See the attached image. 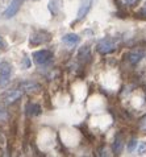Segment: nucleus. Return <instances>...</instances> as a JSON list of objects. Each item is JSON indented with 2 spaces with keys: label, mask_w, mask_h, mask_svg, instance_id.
<instances>
[{
  "label": "nucleus",
  "mask_w": 146,
  "mask_h": 157,
  "mask_svg": "<svg viewBox=\"0 0 146 157\" xmlns=\"http://www.w3.org/2000/svg\"><path fill=\"white\" fill-rule=\"evenodd\" d=\"M137 2H140V0H125V3L129 4V6H133V4H136Z\"/></svg>",
  "instance_id": "19"
},
{
  "label": "nucleus",
  "mask_w": 146,
  "mask_h": 157,
  "mask_svg": "<svg viewBox=\"0 0 146 157\" xmlns=\"http://www.w3.org/2000/svg\"><path fill=\"white\" fill-rule=\"evenodd\" d=\"M33 61L38 66H45L53 61V53L50 50H38L33 53Z\"/></svg>",
  "instance_id": "2"
},
{
  "label": "nucleus",
  "mask_w": 146,
  "mask_h": 157,
  "mask_svg": "<svg viewBox=\"0 0 146 157\" xmlns=\"http://www.w3.org/2000/svg\"><path fill=\"white\" fill-rule=\"evenodd\" d=\"M23 94L24 93L20 89L19 90H8L0 95V102L4 104H13L15 102H17V100L23 97Z\"/></svg>",
  "instance_id": "3"
},
{
  "label": "nucleus",
  "mask_w": 146,
  "mask_h": 157,
  "mask_svg": "<svg viewBox=\"0 0 146 157\" xmlns=\"http://www.w3.org/2000/svg\"><path fill=\"white\" fill-rule=\"evenodd\" d=\"M116 46H117V42H116L115 38L107 37V38H103V40H100L97 42L96 49H97L99 53H101V54H108L116 49Z\"/></svg>",
  "instance_id": "1"
},
{
  "label": "nucleus",
  "mask_w": 146,
  "mask_h": 157,
  "mask_svg": "<svg viewBox=\"0 0 146 157\" xmlns=\"http://www.w3.org/2000/svg\"><path fill=\"white\" fill-rule=\"evenodd\" d=\"M5 46H7L5 41L3 40V37H0V48H2V49H5Z\"/></svg>",
  "instance_id": "18"
},
{
  "label": "nucleus",
  "mask_w": 146,
  "mask_h": 157,
  "mask_svg": "<svg viewBox=\"0 0 146 157\" xmlns=\"http://www.w3.org/2000/svg\"><path fill=\"white\" fill-rule=\"evenodd\" d=\"M91 6H92V0H82L79 11H78V17H76V21H80V20L84 19L86 15H87L89 12V10H91Z\"/></svg>",
  "instance_id": "7"
},
{
  "label": "nucleus",
  "mask_w": 146,
  "mask_h": 157,
  "mask_svg": "<svg viewBox=\"0 0 146 157\" xmlns=\"http://www.w3.org/2000/svg\"><path fill=\"white\" fill-rule=\"evenodd\" d=\"M19 89L23 91V93H32V91H38L41 87H40V85L33 81H24L19 85Z\"/></svg>",
  "instance_id": "8"
},
{
  "label": "nucleus",
  "mask_w": 146,
  "mask_h": 157,
  "mask_svg": "<svg viewBox=\"0 0 146 157\" xmlns=\"http://www.w3.org/2000/svg\"><path fill=\"white\" fill-rule=\"evenodd\" d=\"M23 3H24V0H12L11 4L8 6V8L4 11L3 17H4V19H11V17H13L17 12L20 11Z\"/></svg>",
  "instance_id": "6"
},
{
  "label": "nucleus",
  "mask_w": 146,
  "mask_h": 157,
  "mask_svg": "<svg viewBox=\"0 0 146 157\" xmlns=\"http://www.w3.org/2000/svg\"><path fill=\"white\" fill-rule=\"evenodd\" d=\"M50 33L46 30H37L31 36V44L32 45H41V44L50 41Z\"/></svg>",
  "instance_id": "5"
},
{
  "label": "nucleus",
  "mask_w": 146,
  "mask_h": 157,
  "mask_svg": "<svg viewBox=\"0 0 146 157\" xmlns=\"http://www.w3.org/2000/svg\"><path fill=\"white\" fill-rule=\"evenodd\" d=\"M122 147H124V143H122V136L121 135H116L115 137V141H113V145H112V149L115 152V155H120L122 152Z\"/></svg>",
  "instance_id": "12"
},
{
  "label": "nucleus",
  "mask_w": 146,
  "mask_h": 157,
  "mask_svg": "<svg viewBox=\"0 0 146 157\" xmlns=\"http://www.w3.org/2000/svg\"><path fill=\"white\" fill-rule=\"evenodd\" d=\"M142 58H144V52H141V50H132L130 53L128 54V59H129V62L132 65L138 63Z\"/></svg>",
  "instance_id": "11"
},
{
  "label": "nucleus",
  "mask_w": 146,
  "mask_h": 157,
  "mask_svg": "<svg viewBox=\"0 0 146 157\" xmlns=\"http://www.w3.org/2000/svg\"><path fill=\"white\" fill-rule=\"evenodd\" d=\"M80 41V37L75 33H68L62 37V42H65L67 46H74Z\"/></svg>",
  "instance_id": "10"
},
{
  "label": "nucleus",
  "mask_w": 146,
  "mask_h": 157,
  "mask_svg": "<svg viewBox=\"0 0 146 157\" xmlns=\"http://www.w3.org/2000/svg\"><path fill=\"white\" fill-rule=\"evenodd\" d=\"M78 57L82 61H88L89 58H91V52H89V48L88 46L80 48V50H79V53H78Z\"/></svg>",
  "instance_id": "13"
},
{
  "label": "nucleus",
  "mask_w": 146,
  "mask_h": 157,
  "mask_svg": "<svg viewBox=\"0 0 146 157\" xmlns=\"http://www.w3.org/2000/svg\"><path fill=\"white\" fill-rule=\"evenodd\" d=\"M141 15H142L144 17H146V3H145V6L142 7V10H141Z\"/></svg>",
  "instance_id": "21"
},
{
  "label": "nucleus",
  "mask_w": 146,
  "mask_h": 157,
  "mask_svg": "<svg viewBox=\"0 0 146 157\" xmlns=\"http://www.w3.org/2000/svg\"><path fill=\"white\" fill-rule=\"evenodd\" d=\"M146 152V143H141L140 147H138V153L140 155H144Z\"/></svg>",
  "instance_id": "17"
},
{
  "label": "nucleus",
  "mask_w": 146,
  "mask_h": 157,
  "mask_svg": "<svg viewBox=\"0 0 146 157\" xmlns=\"http://www.w3.org/2000/svg\"><path fill=\"white\" fill-rule=\"evenodd\" d=\"M7 119V110L3 104H0V121Z\"/></svg>",
  "instance_id": "14"
},
{
  "label": "nucleus",
  "mask_w": 146,
  "mask_h": 157,
  "mask_svg": "<svg viewBox=\"0 0 146 157\" xmlns=\"http://www.w3.org/2000/svg\"><path fill=\"white\" fill-rule=\"evenodd\" d=\"M140 128L144 129V131H146V115L142 116V117L140 119Z\"/></svg>",
  "instance_id": "16"
},
{
  "label": "nucleus",
  "mask_w": 146,
  "mask_h": 157,
  "mask_svg": "<svg viewBox=\"0 0 146 157\" xmlns=\"http://www.w3.org/2000/svg\"><path fill=\"white\" fill-rule=\"evenodd\" d=\"M29 65H31V62H29V58L25 57V58H24V66H25V67H29Z\"/></svg>",
  "instance_id": "20"
},
{
  "label": "nucleus",
  "mask_w": 146,
  "mask_h": 157,
  "mask_svg": "<svg viewBox=\"0 0 146 157\" xmlns=\"http://www.w3.org/2000/svg\"><path fill=\"white\" fill-rule=\"evenodd\" d=\"M25 114L28 116H37L41 114V106L37 103H28L25 107Z\"/></svg>",
  "instance_id": "9"
},
{
  "label": "nucleus",
  "mask_w": 146,
  "mask_h": 157,
  "mask_svg": "<svg viewBox=\"0 0 146 157\" xmlns=\"http://www.w3.org/2000/svg\"><path fill=\"white\" fill-rule=\"evenodd\" d=\"M136 147H137V140H136V139H132V140L129 141V144H128V151L133 152L136 149Z\"/></svg>",
  "instance_id": "15"
},
{
  "label": "nucleus",
  "mask_w": 146,
  "mask_h": 157,
  "mask_svg": "<svg viewBox=\"0 0 146 157\" xmlns=\"http://www.w3.org/2000/svg\"><path fill=\"white\" fill-rule=\"evenodd\" d=\"M12 73V66L8 62L0 63V87H5L9 83V78Z\"/></svg>",
  "instance_id": "4"
}]
</instances>
